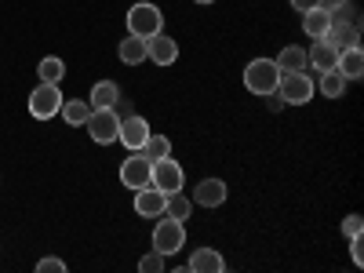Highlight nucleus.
Returning a JSON list of instances; mask_svg holds the SVG:
<instances>
[{
	"mask_svg": "<svg viewBox=\"0 0 364 273\" xmlns=\"http://www.w3.org/2000/svg\"><path fill=\"white\" fill-rule=\"evenodd\" d=\"M273 63H277L281 73H299V70L310 66V63H306V48H295V44H288L277 58H273Z\"/></svg>",
	"mask_w": 364,
	"mask_h": 273,
	"instance_id": "20",
	"label": "nucleus"
},
{
	"mask_svg": "<svg viewBox=\"0 0 364 273\" xmlns=\"http://www.w3.org/2000/svg\"><path fill=\"white\" fill-rule=\"evenodd\" d=\"M120 63L124 66H142L146 63V41L128 33L124 41H120Z\"/></svg>",
	"mask_w": 364,
	"mask_h": 273,
	"instance_id": "21",
	"label": "nucleus"
},
{
	"mask_svg": "<svg viewBox=\"0 0 364 273\" xmlns=\"http://www.w3.org/2000/svg\"><path fill=\"white\" fill-rule=\"evenodd\" d=\"M37 269H41V273H66V262H63V259H41Z\"/></svg>",
	"mask_w": 364,
	"mask_h": 273,
	"instance_id": "29",
	"label": "nucleus"
},
{
	"mask_svg": "<svg viewBox=\"0 0 364 273\" xmlns=\"http://www.w3.org/2000/svg\"><path fill=\"white\" fill-rule=\"evenodd\" d=\"M336 51H346V48H360V22H331L328 37H324Z\"/></svg>",
	"mask_w": 364,
	"mask_h": 273,
	"instance_id": "12",
	"label": "nucleus"
},
{
	"mask_svg": "<svg viewBox=\"0 0 364 273\" xmlns=\"http://www.w3.org/2000/svg\"><path fill=\"white\" fill-rule=\"evenodd\" d=\"M63 120L70 128H84L87 124V117H91V102L87 99H63Z\"/></svg>",
	"mask_w": 364,
	"mask_h": 273,
	"instance_id": "18",
	"label": "nucleus"
},
{
	"mask_svg": "<svg viewBox=\"0 0 364 273\" xmlns=\"http://www.w3.org/2000/svg\"><path fill=\"white\" fill-rule=\"evenodd\" d=\"M139 269H142V273H161V269H164V255H161V252H149L146 259H139Z\"/></svg>",
	"mask_w": 364,
	"mask_h": 273,
	"instance_id": "27",
	"label": "nucleus"
},
{
	"mask_svg": "<svg viewBox=\"0 0 364 273\" xmlns=\"http://www.w3.org/2000/svg\"><path fill=\"white\" fill-rule=\"evenodd\" d=\"M306 63H314V70H317V73H328V70H336L339 51L331 48L328 41H314V48L306 51Z\"/></svg>",
	"mask_w": 364,
	"mask_h": 273,
	"instance_id": "16",
	"label": "nucleus"
},
{
	"mask_svg": "<svg viewBox=\"0 0 364 273\" xmlns=\"http://www.w3.org/2000/svg\"><path fill=\"white\" fill-rule=\"evenodd\" d=\"M277 84H281V70L273 58H255V63H248L245 87L252 95H277Z\"/></svg>",
	"mask_w": 364,
	"mask_h": 273,
	"instance_id": "1",
	"label": "nucleus"
},
{
	"mask_svg": "<svg viewBox=\"0 0 364 273\" xmlns=\"http://www.w3.org/2000/svg\"><path fill=\"white\" fill-rule=\"evenodd\" d=\"M117 99H120V87H117L113 80H99L95 87H91V95H87L91 109H113Z\"/></svg>",
	"mask_w": 364,
	"mask_h": 273,
	"instance_id": "17",
	"label": "nucleus"
},
{
	"mask_svg": "<svg viewBox=\"0 0 364 273\" xmlns=\"http://www.w3.org/2000/svg\"><path fill=\"white\" fill-rule=\"evenodd\" d=\"M295 11H310V8H321V0H291Z\"/></svg>",
	"mask_w": 364,
	"mask_h": 273,
	"instance_id": "30",
	"label": "nucleus"
},
{
	"mask_svg": "<svg viewBox=\"0 0 364 273\" xmlns=\"http://www.w3.org/2000/svg\"><path fill=\"white\" fill-rule=\"evenodd\" d=\"M277 99L288 102V106H302L314 99V77L306 70L299 73H281V84H277Z\"/></svg>",
	"mask_w": 364,
	"mask_h": 273,
	"instance_id": "4",
	"label": "nucleus"
},
{
	"mask_svg": "<svg viewBox=\"0 0 364 273\" xmlns=\"http://www.w3.org/2000/svg\"><path fill=\"white\" fill-rule=\"evenodd\" d=\"M328 29H331V15L324 8H310V11H302V33L314 37V41H324L328 37Z\"/></svg>",
	"mask_w": 364,
	"mask_h": 273,
	"instance_id": "14",
	"label": "nucleus"
},
{
	"mask_svg": "<svg viewBox=\"0 0 364 273\" xmlns=\"http://www.w3.org/2000/svg\"><path fill=\"white\" fill-rule=\"evenodd\" d=\"M343 233H346L350 240H353V237H360V233H364V223H360V215H346V219H343Z\"/></svg>",
	"mask_w": 364,
	"mask_h": 273,
	"instance_id": "28",
	"label": "nucleus"
},
{
	"mask_svg": "<svg viewBox=\"0 0 364 273\" xmlns=\"http://www.w3.org/2000/svg\"><path fill=\"white\" fill-rule=\"evenodd\" d=\"M58 109H63V91H58V84L41 80V87H33V95H29V113L37 120H51V117H58Z\"/></svg>",
	"mask_w": 364,
	"mask_h": 273,
	"instance_id": "7",
	"label": "nucleus"
},
{
	"mask_svg": "<svg viewBox=\"0 0 364 273\" xmlns=\"http://www.w3.org/2000/svg\"><path fill=\"white\" fill-rule=\"evenodd\" d=\"M193 4H215V0H193Z\"/></svg>",
	"mask_w": 364,
	"mask_h": 273,
	"instance_id": "32",
	"label": "nucleus"
},
{
	"mask_svg": "<svg viewBox=\"0 0 364 273\" xmlns=\"http://www.w3.org/2000/svg\"><path fill=\"white\" fill-rule=\"evenodd\" d=\"M190 211H193V200H190L186 193H182V190L168 193V200H164V215H168V219L186 223V219H190Z\"/></svg>",
	"mask_w": 364,
	"mask_h": 273,
	"instance_id": "23",
	"label": "nucleus"
},
{
	"mask_svg": "<svg viewBox=\"0 0 364 273\" xmlns=\"http://www.w3.org/2000/svg\"><path fill=\"white\" fill-rule=\"evenodd\" d=\"M149 168H154V161H146L139 149H132V157L120 164V182L128 190H142V186H149Z\"/></svg>",
	"mask_w": 364,
	"mask_h": 273,
	"instance_id": "8",
	"label": "nucleus"
},
{
	"mask_svg": "<svg viewBox=\"0 0 364 273\" xmlns=\"http://www.w3.org/2000/svg\"><path fill=\"white\" fill-rule=\"evenodd\" d=\"M161 29H164V11H161L157 4H149V0H142V4H132V11H128V33H132V37L149 41V37H157Z\"/></svg>",
	"mask_w": 364,
	"mask_h": 273,
	"instance_id": "2",
	"label": "nucleus"
},
{
	"mask_svg": "<svg viewBox=\"0 0 364 273\" xmlns=\"http://www.w3.org/2000/svg\"><path fill=\"white\" fill-rule=\"evenodd\" d=\"M146 139H149V124H146V120H142L139 113L120 117V135H117V142H124L128 149H139Z\"/></svg>",
	"mask_w": 364,
	"mask_h": 273,
	"instance_id": "11",
	"label": "nucleus"
},
{
	"mask_svg": "<svg viewBox=\"0 0 364 273\" xmlns=\"http://www.w3.org/2000/svg\"><path fill=\"white\" fill-rule=\"evenodd\" d=\"M346 77L339 73V70H328V73H321V80H317V87H321V95L324 99H343L346 95Z\"/></svg>",
	"mask_w": 364,
	"mask_h": 273,
	"instance_id": "22",
	"label": "nucleus"
},
{
	"mask_svg": "<svg viewBox=\"0 0 364 273\" xmlns=\"http://www.w3.org/2000/svg\"><path fill=\"white\" fill-rule=\"evenodd\" d=\"M226 197H230V186L223 178H204V182H197V193H193V200L200 204V208H219V204H226Z\"/></svg>",
	"mask_w": 364,
	"mask_h": 273,
	"instance_id": "13",
	"label": "nucleus"
},
{
	"mask_svg": "<svg viewBox=\"0 0 364 273\" xmlns=\"http://www.w3.org/2000/svg\"><path fill=\"white\" fill-rule=\"evenodd\" d=\"M350 255H353V262L360 266V259H364V252H360V237H353V240H350Z\"/></svg>",
	"mask_w": 364,
	"mask_h": 273,
	"instance_id": "31",
	"label": "nucleus"
},
{
	"mask_svg": "<svg viewBox=\"0 0 364 273\" xmlns=\"http://www.w3.org/2000/svg\"><path fill=\"white\" fill-rule=\"evenodd\" d=\"M84 128L99 146H113L117 135H120V117H117V109H91Z\"/></svg>",
	"mask_w": 364,
	"mask_h": 273,
	"instance_id": "6",
	"label": "nucleus"
},
{
	"mask_svg": "<svg viewBox=\"0 0 364 273\" xmlns=\"http://www.w3.org/2000/svg\"><path fill=\"white\" fill-rule=\"evenodd\" d=\"M336 70H339L346 80H360V73H364V55H360V48H346V51H339Z\"/></svg>",
	"mask_w": 364,
	"mask_h": 273,
	"instance_id": "19",
	"label": "nucleus"
},
{
	"mask_svg": "<svg viewBox=\"0 0 364 273\" xmlns=\"http://www.w3.org/2000/svg\"><path fill=\"white\" fill-rule=\"evenodd\" d=\"M182 245H186V223L164 215V219L154 226V252H161V255L168 259V255H178Z\"/></svg>",
	"mask_w": 364,
	"mask_h": 273,
	"instance_id": "3",
	"label": "nucleus"
},
{
	"mask_svg": "<svg viewBox=\"0 0 364 273\" xmlns=\"http://www.w3.org/2000/svg\"><path fill=\"white\" fill-rule=\"evenodd\" d=\"M37 77L44 84H58V80L66 77V63H63V58H55V55H48V58H41V63H37Z\"/></svg>",
	"mask_w": 364,
	"mask_h": 273,
	"instance_id": "25",
	"label": "nucleus"
},
{
	"mask_svg": "<svg viewBox=\"0 0 364 273\" xmlns=\"http://www.w3.org/2000/svg\"><path fill=\"white\" fill-rule=\"evenodd\" d=\"M139 154H142L146 161H161V157L171 154V142H168V135H154V132H149V139L139 146Z\"/></svg>",
	"mask_w": 364,
	"mask_h": 273,
	"instance_id": "24",
	"label": "nucleus"
},
{
	"mask_svg": "<svg viewBox=\"0 0 364 273\" xmlns=\"http://www.w3.org/2000/svg\"><path fill=\"white\" fill-rule=\"evenodd\" d=\"M328 15H331V22H360V18H357V4H353V0H339V4L331 8Z\"/></svg>",
	"mask_w": 364,
	"mask_h": 273,
	"instance_id": "26",
	"label": "nucleus"
},
{
	"mask_svg": "<svg viewBox=\"0 0 364 273\" xmlns=\"http://www.w3.org/2000/svg\"><path fill=\"white\" fill-rule=\"evenodd\" d=\"M164 200H168V193L157 190V186L135 190V215H139V219H157V215H164Z\"/></svg>",
	"mask_w": 364,
	"mask_h": 273,
	"instance_id": "9",
	"label": "nucleus"
},
{
	"mask_svg": "<svg viewBox=\"0 0 364 273\" xmlns=\"http://www.w3.org/2000/svg\"><path fill=\"white\" fill-rule=\"evenodd\" d=\"M146 58H149V63H157V66H171L175 58H178V44L161 29L157 37L146 41Z\"/></svg>",
	"mask_w": 364,
	"mask_h": 273,
	"instance_id": "10",
	"label": "nucleus"
},
{
	"mask_svg": "<svg viewBox=\"0 0 364 273\" xmlns=\"http://www.w3.org/2000/svg\"><path fill=\"white\" fill-rule=\"evenodd\" d=\"M182 182H186V171H182V164L168 154L161 161H154V168H149V186H157L164 193H175L182 190Z\"/></svg>",
	"mask_w": 364,
	"mask_h": 273,
	"instance_id": "5",
	"label": "nucleus"
},
{
	"mask_svg": "<svg viewBox=\"0 0 364 273\" xmlns=\"http://www.w3.org/2000/svg\"><path fill=\"white\" fill-rule=\"evenodd\" d=\"M223 269H226V259L215 248H197L190 255V273H223Z\"/></svg>",
	"mask_w": 364,
	"mask_h": 273,
	"instance_id": "15",
	"label": "nucleus"
}]
</instances>
